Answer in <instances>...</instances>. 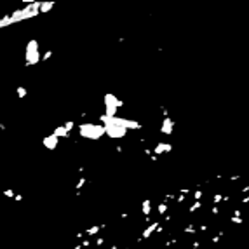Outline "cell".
<instances>
[{
	"mask_svg": "<svg viewBox=\"0 0 249 249\" xmlns=\"http://www.w3.org/2000/svg\"><path fill=\"white\" fill-rule=\"evenodd\" d=\"M242 178V174H234V176H230V181H239Z\"/></svg>",
	"mask_w": 249,
	"mask_h": 249,
	"instance_id": "cell-35",
	"label": "cell"
},
{
	"mask_svg": "<svg viewBox=\"0 0 249 249\" xmlns=\"http://www.w3.org/2000/svg\"><path fill=\"white\" fill-rule=\"evenodd\" d=\"M63 126H65V127L68 129V132H71V131L75 129V122H73V120H66V122H65Z\"/></svg>",
	"mask_w": 249,
	"mask_h": 249,
	"instance_id": "cell-25",
	"label": "cell"
},
{
	"mask_svg": "<svg viewBox=\"0 0 249 249\" xmlns=\"http://www.w3.org/2000/svg\"><path fill=\"white\" fill-rule=\"evenodd\" d=\"M24 7L23 9V14H24V21L26 19H33L40 14V7H42V2H23Z\"/></svg>",
	"mask_w": 249,
	"mask_h": 249,
	"instance_id": "cell-3",
	"label": "cell"
},
{
	"mask_svg": "<svg viewBox=\"0 0 249 249\" xmlns=\"http://www.w3.org/2000/svg\"><path fill=\"white\" fill-rule=\"evenodd\" d=\"M228 220H230V223H234V225H242V223H244V218H239V216H234V214H232Z\"/></svg>",
	"mask_w": 249,
	"mask_h": 249,
	"instance_id": "cell-23",
	"label": "cell"
},
{
	"mask_svg": "<svg viewBox=\"0 0 249 249\" xmlns=\"http://www.w3.org/2000/svg\"><path fill=\"white\" fill-rule=\"evenodd\" d=\"M3 195H5V197H9V199H14V197H16V194H14V190H12V188H5V190H3Z\"/></svg>",
	"mask_w": 249,
	"mask_h": 249,
	"instance_id": "cell-27",
	"label": "cell"
},
{
	"mask_svg": "<svg viewBox=\"0 0 249 249\" xmlns=\"http://www.w3.org/2000/svg\"><path fill=\"white\" fill-rule=\"evenodd\" d=\"M223 202H230V195H225V197H223Z\"/></svg>",
	"mask_w": 249,
	"mask_h": 249,
	"instance_id": "cell-44",
	"label": "cell"
},
{
	"mask_svg": "<svg viewBox=\"0 0 249 249\" xmlns=\"http://www.w3.org/2000/svg\"><path fill=\"white\" fill-rule=\"evenodd\" d=\"M174 126H176V122H174L171 117H166V119H162L160 132H162V134H166V136H171V134H173V131H174Z\"/></svg>",
	"mask_w": 249,
	"mask_h": 249,
	"instance_id": "cell-5",
	"label": "cell"
},
{
	"mask_svg": "<svg viewBox=\"0 0 249 249\" xmlns=\"http://www.w3.org/2000/svg\"><path fill=\"white\" fill-rule=\"evenodd\" d=\"M52 134H54V136H58V138H70V136H71V132H68V129H66L65 126H58V127H54Z\"/></svg>",
	"mask_w": 249,
	"mask_h": 249,
	"instance_id": "cell-10",
	"label": "cell"
},
{
	"mask_svg": "<svg viewBox=\"0 0 249 249\" xmlns=\"http://www.w3.org/2000/svg\"><path fill=\"white\" fill-rule=\"evenodd\" d=\"M160 112H162L164 119H166V117H169V112H167V108H166V106H160Z\"/></svg>",
	"mask_w": 249,
	"mask_h": 249,
	"instance_id": "cell-34",
	"label": "cell"
},
{
	"mask_svg": "<svg viewBox=\"0 0 249 249\" xmlns=\"http://www.w3.org/2000/svg\"><path fill=\"white\" fill-rule=\"evenodd\" d=\"M127 218H129V213H122L120 214V220H127Z\"/></svg>",
	"mask_w": 249,
	"mask_h": 249,
	"instance_id": "cell-42",
	"label": "cell"
},
{
	"mask_svg": "<svg viewBox=\"0 0 249 249\" xmlns=\"http://www.w3.org/2000/svg\"><path fill=\"white\" fill-rule=\"evenodd\" d=\"M42 145H44L47 150H51V152H52V150H56V148L59 146V138H58V136H54V134L51 132L49 136H45V138L42 139Z\"/></svg>",
	"mask_w": 249,
	"mask_h": 249,
	"instance_id": "cell-6",
	"label": "cell"
},
{
	"mask_svg": "<svg viewBox=\"0 0 249 249\" xmlns=\"http://www.w3.org/2000/svg\"><path fill=\"white\" fill-rule=\"evenodd\" d=\"M157 234H164V225L160 223V227H159V230H157Z\"/></svg>",
	"mask_w": 249,
	"mask_h": 249,
	"instance_id": "cell-43",
	"label": "cell"
},
{
	"mask_svg": "<svg viewBox=\"0 0 249 249\" xmlns=\"http://www.w3.org/2000/svg\"><path fill=\"white\" fill-rule=\"evenodd\" d=\"M24 65L26 66H35L38 63H42V56H40V44L37 38L28 40L26 47H24Z\"/></svg>",
	"mask_w": 249,
	"mask_h": 249,
	"instance_id": "cell-2",
	"label": "cell"
},
{
	"mask_svg": "<svg viewBox=\"0 0 249 249\" xmlns=\"http://www.w3.org/2000/svg\"><path fill=\"white\" fill-rule=\"evenodd\" d=\"M234 216H239V218H242V209H239V207H237V209L234 211Z\"/></svg>",
	"mask_w": 249,
	"mask_h": 249,
	"instance_id": "cell-36",
	"label": "cell"
},
{
	"mask_svg": "<svg viewBox=\"0 0 249 249\" xmlns=\"http://www.w3.org/2000/svg\"><path fill=\"white\" fill-rule=\"evenodd\" d=\"M211 214H213V216H220V207H218V206H213V207H211Z\"/></svg>",
	"mask_w": 249,
	"mask_h": 249,
	"instance_id": "cell-31",
	"label": "cell"
},
{
	"mask_svg": "<svg viewBox=\"0 0 249 249\" xmlns=\"http://www.w3.org/2000/svg\"><path fill=\"white\" fill-rule=\"evenodd\" d=\"M223 197L225 195H221V194H214L213 195V206H218L220 202H223Z\"/></svg>",
	"mask_w": 249,
	"mask_h": 249,
	"instance_id": "cell-22",
	"label": "cell"
},
{
	"mask_svg": "<svg viewBox=\"0 0 249 249\" xmlns=\"http://www.w3.org/2000/svg\"><path fill=\"white\" fill-rule=\"evenodd\" d=\"M167 209H169V204H167L166 200H162V202H159V206H157V213H159V216H166V213H167Z\"/></svg>",
	"mask_w": 249,
	"mask_h": 249,
	"instance_id": "cell-15",
	"label": "cell"
},
{
	"mask_svg": "<svg viewBox=\"0 0 249 249\" xmlns=\"http://www.w3.org/2000/svg\"><path fill=\"white\" fill-rule=\"evenodd\" d=\"M200 207H202V200H194V202L188 206V214H195Z\"/></svg>",
	"mask_w": 249,
	"mask_h": 249,
	"instance_id": "cell-14",
	"label": "cell"
},
{
	"mask_svg": "<svg viewBox=\"0 0 249 249\" xmlns=\"http://www.w3.org/2000/svg\"><path fill=\"white\" fill-rule=\"evenodd\" d=\"M80 244H82V248H84V249H91V246H92L94 242H92V241H91L89 237H85V239H84V241H82Z\"/></svg>",
	"mask_w": 249,
	"mask_h": 249,
	"instance_id": "cell-24",
	"label": "cell"
},
{
	"mask_svg": "<svg viewBox=\"0 0 249 249\" xmlns=\"http://www.w3.org/2000/svg\"><path fill=\"white\" fill-rule=\"evenodd\" d=\"M14 200H16V202H23V195H16Z\"/></svg>",
	"mask_w": 249,
	"mask_h": 249,
	"instance_id": "cell-41",
	"label": "cell"
},
{
	"mask_svg": "<svg viewBox=\"0 0 249 249\" xmlns=\"http://www.w3.org/2000/svg\"><path fill=\"white\" fill-rule=\"evenodd\" d=\"M110 249H119V246H117V244H112V246H110Z\"/></svg>",
	"mask_w": 249,
	"mask_h": 249,
	"instance_id": "cell-45",
	"label": "cell"
},
{
	"mask_svg": "<svg viewBox=\"0 0 249 249\" xmlns=\"http://www.w3.org/2000/svg\"><path fill=\"white\" fill-rule=\"evenodd\" d=\"M103 244H105V237H101V235H99V237H96V241H94V246H96V248H101Z\"/></svg>",
	"mask_w": 249,
	"mask_h": 249,
	"instance_id": "cell-28",
	"label": "cell"
},
{
	"mask_svg": "<svg viewBox=\"0 0 249 249\" xmlns=\"http://www.w3.org/2000/svg\"><path fill=\"white\" fill-rule=\"evenodd\" d=\"M160 249H166V248H160Z\"/></svg>",
	"mask_w": 249,
	"mask_h": 249,
	"instance_id": "cell-47",
	"label": "cell"
},
{
	"mask_svg": "<svg viewBox=\"0 0 249 249\" xmlns=\"http://www.w3.org/2000/svg\"><path fill=\"white\" fill-rule=\"evenodd\" d=\"M101 230H103V227H101V225H92V227H89V228L85 230V235L91 239V237H96Z\"/></svg>",
	"mask_w": 249,
	"mask_h": 249,
	"instance_id": "cell-13",
	"label": "cell"
},
{
	"mask_svg": "<svg viewBox=\"0 0 249 249\" xmlns=\"http://www.w3.org/2000/svg\"><path fill=\"white\" fill-rule=\"evenodd\" d=\"M211 242H213V244H214V246H218V244H220V242H221V237H220V235H218V234H216V235H213V237H211Z\"/></svg>",
	"mask_w": 249,
	"mask_h": 249,
	"instance_id": "cell-30",
	"label": "cell"
},
{
	"mask_svg": "<svg viewBox=\"0 0 249 249\" xmlns=\"http://www.w3.org/2000/svg\"><path fill=\"white\" fill-rule=\"evenodd\" d=\"M16 94H17V98H19V99H23V98H26V96H28V89H26V87H23V85H19V87L16 89Z\"/></svg>",
	"mask_w": 249,
	"mask_h": 249,
	"instance_id": "cell-17",
	"label": "cell"
},
{
	"mask_svg": "<svg viewBox=\"0 0 249 249\" xmlns=\"http://www.w3.org/2000/svg\"><path fill=\"white\" fill-rule=\"evenodd\" d=\"M103 103H105V108H122V106H126L124 99H119L113 92H106L105 98H103Z\"/></svg>",
	"mask_w": 249,
	"mask_h": 249,
	"instance_id": "cell-4",
	"label": "cell"
},
{
	"mask_svg": "<svg viewBox=\"0 0 249 249\" xmlns=\"http://www.w3.org/2000/svg\"><path fill=\"white\" fill-rule=\"evenodd\" d=\"M10 19H12V24H17L21 21H24V14H23V9H16L10 12Z\"/></svg>",
	"mask_w": 249,
	"mask_h": 249,
	"instance_id": "cell-9",
	"label": "cell"
},
{
	"mask_svg": "<svg viewBox=\"0 0 249 249\" xmlns=\"http://www.w3.org/2000/svg\"><path fill=\"white\" fill-rule=\"evenodd\" d=\"M78 134L84 139H91V141H98L103 136H106V129L103 124H92V122H84L78 126Z\"/></svg>",
	"mask_w": 249,
	"mask_h": 249,
	"instance_id": "cell-1",
	"label": "cell"
},
{
	"mask_svg": "<svg viewBox=\"0 0 249 249\" xmlns=\"http://www.w3.org/2000/svg\"><path fill=\"white\" fill-rule=\"evenodd\" d=\"M241 194H242V195H249V185L241 187Z\"/></svg>",
	"mask_w": 249,
	"mask_h": 249,
	"instance_id": "cell-33",
	"label": "cell"
},
{
	"mask_svg": "<svg viewBox=\"0 0 249 249\" xmlns=\"http://www.w3.org/2000/svg\"><path fill=\"white\" fill-rule=\"evenodd\" d=\"M54 56V52H52V49H47L44 54H42V63H45V61H49L51 58Z\"/></svg>",
	"mask_w": 249,
	"mask_h": 249,
	"instance_id": "cell-21",
	"label": "cell"
},
{
	"mask_svg": "<svg viewBox=\"0 0 249 249\" xmlns=\"http://www.w3.org/2000/svg\"><path fill=\"white\" fill-rule=\"evenodd\" d=\"M207 228H209L207 225H200V227H199V230H200V232H207Z\"/></svg>",
	"mask_w": 249,
	"mask_h": 249,
	"instance_id": "cell-38",
	"label": "cell"
},
{
	"mask_svg": "<svg viewBox=\"0 0 249 249\" xmlns=\"http://www.w3.org/2000/svg\"><path fill=\"white\" fill-rule=\"evenodd\" d=\"M173 152V145L171 143H166V141H159L153 148V155H162V153H171Z\"/></svg>",
	"mask_w": 249,
	"mask_h": 249,
	"instance_id": "cell-7",
	"label": "cell"
},
{
	"mask_svg": "<svg viewBox=\"0 0 249 249\" xmlns=\"http://www.w3.org/2000/svg\"><path fill=\"white\" fill-rule=\"evenodd\" d=\"M84 235H85V234H84V232H77V239H82V241H84V239H85V237H84Z\"/></svg>",
	"mask_w": 249,
	"mask_h": 249,
	"instance_id": "cell-39",
	"label": "cell"
},
{
	"mask_svg": "<svg viewBox=\"0 0 249 249\" xmlns=\"http://www.w3.org/2000/svg\"><path fill=\"white\" fill-rule=\"evenodd\" d=\"M178 192H180L181 195H188V197H190V192H192V190H190V188H180Z\"/></svg>",
	"mask_w": 249,
	"mask_h": 249,
	"instance_id": "cell-32",
	"label": "cell"
},
{
	"mask_svg": "<svg viewBox=\"0 0 249 249\" xmlns=\"http://www.w3.org/2000/svg\"><path fill=\"white\" fill-rule=\"evenodd\" d=\"M115 152H117V153H122V152H124V148H122V146H119V145H117V146H115Z\"/></svg>",
	"mask_w": 249,
	"mask_h": 249,
	"instance_id": "cell-40",
	"label": "cell"
},
{
	"mask_svg": "<svg viewBox=\"0 0 249 249\" xmlns=\"http://www.w3.org/2000/svg\"><path fill=\"white\" fill-rule=\"evenodd\" d=\"M10 24H12V19H10V14L3 16V17H2V21H0V28H5V26H10Z\"/></svg>",
	"mask_w": 249,
	"mask_h": 249,
	"instance_id": "cell-18",
	"label": "cell"
},
{
	"mask_svg": "<svg viewBox=\"0 0 249 249\" xmlns=\"http://www.w3.org/2000/svg\"><path fill=\"white\" fill-rule=\"evenodd\" d=\"M187 199H188V195H181V194H180V195L176 197V202H178V204H183V202H187Z\"/></svg>",
	"mask_w": 249,
	"mask_h": 249,
	"instance_id": "cell-29",
	"label": "cell"
},
{
	"mask_svg": "<svg viewBox=\"0 0 249 249\" xmlns=\"http://www.w3.org/2000/svg\"><path fill=\"white\" fill-rule=\"evenodd\" d=\"M54 9V2H42V7H40V12L45 14V12H51Z\"/></svg>",
	"mask_w": 249,
	"mask_h": 249,
	"instance_id": "cell-16",
	"label": "cell"
},
{
	"mask_svg": "<svg viewBox=\"0 0 249 249\" xmlns=\"http://www.w3.org/2000/svg\"><path fill=\"white\" fill-rule=\"evenodd\" d=\"M159 227H160V221H152V223H150V225H148V227H146V228L141 232V237H143L145 241H148V239H150L153 234H157Z\"/></svg>",
	"mask_w": 249,
	"mask_h": 249,
	"instance_id": "cell-8",
	"label": "cell"
},
{
	"mask_svg": "<svg viewBox=\"0 0 249 249\" xmlns=\"http://www.w3.org/2000/svg\"><path fill=\"white\" fill-rule=\"evenodd\" d=\"M73 249H84V248H82V244H77V246H75Z\"/></svg>",
	"mask_w": 249,
	"mask_h": 249,
	"instance_id": "cell-46",
	"label": "cell"
},
{
	"mask_svg": "<svg viewBox=\"0 0 249 249\" xmlns=\"http://www.w3.org/2000/svg\"><path fill=\"white\" fill-rule=\"evenodd\" d=\"M126 127L132 129V131H139V129H143V124L139 120H134V119H126Z\"/></svg>",
	"mask_w": 249,
	"mask_h": 249,
	"instance_id": "cell-12",
	"label": "cell"
},
{
	"mask_svg": "<svg viewBox=\"0 0 249 249\" xmlns=\"http://www.w3.org/2000/svg\"><path fill=\"white\" fill-rule=\"evenodd\" d=\"M141 213L145 218H150V214H152V200L150 199H145L141 202Z\"/></svg>",
	"mask_w": 249,
	"mask_h": 249,
	"instance_id": "cell-11",
	"label": "cell"
},
{
	"mask_svg": "<svg viewBox=\"0 0 249 249\" xmlns=\"http://www.w3.org/2000/svg\"><path fill=\"white\" fill-rule=\"evenodd\" d=\"M85 185H87V178H85V176H82V178L77 181V185H75V190H77V192H80V190H82Z\"/></svg>",
	"mask_w": 249,
	"mask_h": 249,
	"instance_id": "cell-19",
	"label": "cell"
},
{
	"mask_svg": "<svg viewBox=\"0 0 249 249\" xmlns=\"http://www.w3.org/2000/svg\"><path fill=\"white\" fill-rule=\"evenodd\" d=\"M200 248V242H199V241H194V242H192V249H199Z\"/></svg>",
	"mask_w": 249,
	"mask_h": 249,
	"instance_id": "cell-37",
	"label": "cell"
},
{
	"mask_svg": "<svg viewBox=\"0 0 249 249\" xmlns=\"http://www.w3.org/2000/svg\"><path fill=\"white\" fill-rule=\"evenodd\" d=\"M202 197H204L202 190H200V188H197V190L194 192V200H202Z\"/></svg>",
	"mask_w": 249,
	"mask_h": 249,
	"instance_id": "cell-26",
	"label": "cell"
},
{
	"mask_svg": "<svg viewBox=\"0 0 249 249\" xmlns=\"http://www.w3.org/2000/svg\"><path fill=\"white\" fill-rule=\"evenodd\" d=\"M183 232H185L187 235H195V225H194V223H188V225L183 228Z\"/></svg>",
	"mask_w": 249,
	"mask_h": 249,
	"instance_id": "cell-20",
	"label": "cell"
}]
</instances>
